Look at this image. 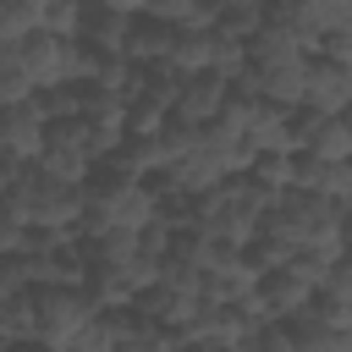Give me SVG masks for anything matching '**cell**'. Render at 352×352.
Segmentation results:
<instances>
[{
  "instance_id": "obj_17",
  "label": "cell",
  "mask_w": 352,
  "mask_h": 352,
  "mask_svg": "<svg viewBox=\"0 0 352 352\" xmlns=\"http://www.w3.org/2000/svg\"><path fill=\"white\" fill-rule=\"evenodd\" d=\"M209 60H214V28L209 33H176V44L165 55V66H176L182 77H204Z\"/></svg>"
},
{
  "instance_id": "obj_14",
  "label": "cell",
  "mask_w": 352,
  "mask_h": 352,
  "mask_svg": "<svg viewBox=\"0 0 352 352\" xmlns=\"http://www.w3.org/2000/svg\"><path fill=\"white\" fill-rule=\"evenodd\" d=\"M143 16L165 22L170 33H209L214 28V6H198V0H148Z\"/></svg>"
},
{
  "instance_id": "obj_15",
  "label": "cell",
  "mask_w": 352,
  "mask_h": 352,
  "mask_svg": "<svg viewBox=\"0 0 352 352\" xmlns=\"http://www.w3.org/2000/svg\"><path fill=\"white\" fill-rule=\"evenodd\" d=\"M264 16H270V6H258V0H220L214 6V33L253 44V33L264 28Z\"/></svg>"
},
{
  "instance_id": "obj_18",
  "label": "cell",
  "mask_w": 352,
  "mask_h": 352,
  "mask_svg": "<svg viewBox=\"0 0 352 352\" xmlns=\"http://www.w3.org/2000/svg\"><path fill=\"white\" fill-rule=\"evenodd\" d=\"M33 330H38V308H33V286H28V292H16V297L0 302V346L33 341Z\"/></svg>"
},
{
  "instance_id": "obj_29",
  "label": "cell",
  "mask_w": 352,
  "mask_h": 352,
  "mask_svg": "<svg viewBox=\"0 0 352 352\" xmlns=\"http://www.w3.org/2000/svg\"><path fill=\"white\" fill-rule=\"evenodd\" d=\"M341 253H352V214L341 220Z\"/></svg>"
},
{
  "instance_id": "obj_2",
  "label": "cell",
  "mask_w": 352,
  "mask_h": 352,
  "mask_svg": "<svg viewBox=\"0 0 352 352\" xmlns=\"http://www.w3.org/2000/svg\"><path fill=\"white\" fill-rule=\"evenodd\" d=\"M154 220H160V192H154V182H116L104 165L88 176V214H82V231H77V236H88V242L143 236Z\"/></svg>"
},
{
  "instance_id": "obj_27",
  "label": "cell",
  "mask_w": 352,
  "mask_h": 352,
  "mask_svg": "<svg viewBox=\"0 0 352 352\" xmlns=\"http://www.w3.org/2000/svg\"><path fill=\"white\" fill-rule=\"evenodd\" d=\"M242 352H297V341H292L286 324H264V330H253V341Z\"/></svg>"
},
{
  "instance_id": "obj_20",
  "label": "cell",
  "mask_w": 352,
  "mask_h": 352,
  "mask_svg": "<svg viewBox=\"0 0 352 352\" xmlns=\"http://www.w3.org/2000/svg\"><path fill=\"white\" fill-rule=\"evenodd\" d=\"M22 99H33V77L22 66V50L16 44H0V110L6 104H22Z\"/></svg>"
},
{
  "instance_id": "obj_5",
  "label": "cell",
  "mask_w": 352,
  "mask_h": 352,
  "mask_svg": "<svg viewBox=\"0 0 352 352\" xmlns=\"http://www.w3.org/2000/svg\"><path fill=\"white\" fill-rule=\"evenodd\" d=\"M22 270H28V286H82L88 280L82 236H44V231H33V242L22 253Z\"/></svg>"
},
{
  "instance_id": "obj_11",
  "label": "cell",
  "mask_w": 352,
  "mask_h": 352,
  "mask_svg": "<svg viewBox=\"0 0 352 352\" xmlns=\"http://www.w3.org/2000/svg\"><path fill=\"white\" fill-rule=\"evenodd\" d=\"M258 292V270L242 258V253H226L209 275H204V302H214V308H236L242 297H253Z\"/></svg>"
},
{
  "instance_id": "obj_31",
  "label": "cell",
  "mask_w": 352,
  "mask_h": 352,
  "mask_svg": "<svg viewBox=\"0 0 352 352\" xmlns=\"http://www.w3.org/2000/svg\"><path fill=\"white\" fill-rule=\"evenodd\" d=\"M341 204H346V214H352V187H346V198H341Z\"/></svg>"
},
{
  "instance_id": "obj_22",
  "label": "cell",
  "mask_w": 352,
  "mask_h": 352,
  "mask_svg": "<svg viewBox=\"0 0 352 352\" xmlns=\"http://www.w3.org/2000/svg\"><path fill=\"white\" fill-rule=\"evenodd\" d=\"M165 121H170V110H165L160 99H148V94H132V99H126V132H132V138L160 132Z\"/></svg>"
},
{
  "instance_id": "obj_9",
  "label": "cell",
  "mask_w": 352,
  "mask_h": 352,
  "mask_svg": "<svg viewBox=\"0 0 352 352\" xmlns=\"http://www.w3.org/2000/svg\"><path fill=\"white\" fill-rule=\"evenodd\" d=\"M346 104H352V66L330 60V55H314L308 60L302 110H314V116H346Z\"/></svg>"
},
{
  "instance_id": "obj_10",
  "label": "cell",
  "mask_w": 352,
  "mask_h": 352,
  "mask_svg": "<svg viewBox=\"0 0 352 352\" xmlns=\"http://www.w3.org/2000/svg\"><path fill=\"white\" fill-rule=\"evenodd\" d=\"M297 154H314V160H330V165H352V121L346 116L297 110Z\"/></svg>"
},
{
  "instance_id": "obj_4",
  "label": "cell",
  "mask_w": 352,
  "mask_h": 352,
  "mask_svg": "<svg viewBox=\"0 0 352 352\" xmlns=\"http://www.w3.org/2000/svg\"><path fill=\"white\" fill-rule=\"evenodd\" d=\"M33 308H38L33 341H38L44 352H72V341L104 314L82 286H33Z\"/></svg>"
},
{
  "instance_id": "obj_23",
  "label": "cell",
  "mask_w": 352,
  "mask_h": 352,
  "mask_svg": "<svg viewBox=\"0 0 352 352\" xmlns=\"http://www.w3.org/2000/svg\"><path fill=\"white\" fill-rule=\"evenodd\" d=\"M209 72H214V77H226V82H236V77L248 72V44H242V38L214 33V60H209Z\"/></svg>"
},
{
  "instance_id": "obj_7",
  "label": "cell",
  "mask_w": 352,
  "mask_h": 352,
  "mask_svg": "<svg viewBox=\"0 0 352 352\" xmlns=\"http://www.w3.org/2000/svg\"><path fill=\"white\" fill-rule=\"evenodd\" d=\"M44 138H50V121H44L38 99H22V104H6L0 110V165L28 170L44 154Z\"/></svg>"
},
{
  "instance_id": "obj_12",
  "label": "cell",
  "mask_w": 352,
  "mask_h": 352,
  "mask_svg": "<svg viewBox=\"0 0 352 352\" xmlns=\"http://www.w3.org/2000/svg\"><path fill=\"white\" fill-rule=\"evenodd\" d=\"M286 330H292L297 352H352V330H341V324L319 319L314 308H302L297 319H286Z\"/></svg>"
},
{
  "instance_id": "obj_3",
  "label": "cell",
  "mask_w": 352,
  "mask_h": 352,
  "mask_svg": "<svg viewBox=\"0 0 352 352\" xmlns=\"http://www.w3.org/2000/svg\"><path fill=\"white\" fill-rule=\"evenodd\" d=\"M28 231H44V236H77L82 231V214H88V187H72V182H55L44 170H22L6 198H0Z\"/></svg>"
},
{
  "instance_id": "obj_13",
  "label": "cell",
  "mask_w": 352,
  "mask_h": 352,
  "mask_svg": "<svg viewBox=\"0 0 352 352\" xmlns=\"http://www.w3.org/2000/svg\"><path fill=\"white\" fill-rule=\"evenodd\" d=\"M116 314V352H165L170 346V330L148 324L138 308H110Z\"/></svg>"
},
{
  "instance_id": "obj_26",
  "label": "cell",
  "mask_w": 352,
  "mask_h": 352,
  "mask_svg": "<svg viewBox=\"0 0 352 352\" xmlns=\"http://www.w3.org/2000/svg\"><path fill=\"white\" fill-rule=\"evenodd\" d=\"M28 242H33V231H28V226L0 204V258H22V253H28Z\"/></svg>"
},
{
  "instance_id": "obj_30",
  "label": "cell",
  "mask_w": 352,
  "mask_h": 352,
  "mask_svg": "<svg viewBox=\"0 0 352 352\" xmlns=\"http://www.w3.org/2000/svg\"><path fill=\"white\" fill-rule=\"evenodd\" d=\"M16 176H22V170H11V165H0V198H6V187H11Z\"/></svg>"
},
{
  "instance_id": "obj_16",
  "label": "cell",
  "mask_w": 352,
  "mask_h": 352,
  "mask_svg": "<svg viewBox=\"0 0 352 352\" xmlns=\"http://www.w3.org/2000/svg\"><path fill=\"white\" fill-rule=\"evenodd\" d=\"M170 44H176V33H170L165 22L138 16V28H132V38H126V60H132V66H160V60L170 55Z\"/></svg>"
},
{
  "instance_id": "obj_6",
  "label": "cell",
  "mask_w": 352,
  "mask_h": 352,
  "mask_svg": "<svg viewBox=\"0 0 352 352\" xmlns=\"http://www.w3.org/2000/svg\"><path fill=\"white\" fill-rule=\"evenodd\" d=\"M138 16H143V6H132V0H94V6H82L77 44L99 60H126V38H132Z\"/></svg>"
},
{
  "instance_id": "obj_1",
  "label": "cell",
  "mask_w": 352,
  "mask_h": 352,
  "mask_svg": "<svg viewBox=\"0 0 352 352\" xmlns=\"http://www.w3.org/2000/svg\"><path fill=\"white\" fill-rule=\"evenodd\" d=\"M82 253H88V280L82 292L110 314V308H132L154 280H160V258L143 253L138 236H104V242H88L82 236Z\"/></svg>"
},
{
  "instance_id": "obj_24",
  "label": "cell",
  "mask_w": 352,
  "mask_h": 352,
  "mask_svg": "<svg viewBox=\"0 0 352 352\" xmlns=\"http://www.w3.org/2000/svg\"><path fill=\"white\" fill-rule=\"evenodd\" d=\"M44 33L77 38V33H82V6H72V0H44Z\"/></svg>"
},
{
  "instance_id": "obj_21",
  "label": "cell",
  "mask_w": 352,
  "mask_h": 352,
  "mask_svg": "<svg viewBox=\"0 0 352 352\" xmlns=\"http://www.w3.org/2000/svg\"><path fill=\"white\" fill-rule=\"evenodd\" d=\"M248 182H258L270 198H286L292 192V154H258L248 165Z\"/></svg>"
},
{
  "instance_id": "obj_8",
  "label": "cell",
  "mask_w": 352,
  "mask_h": 352,
  "mask_svg": "<svg viewBox=\"0 0 352 352\" xmlns=\"http://www.w3.org/2000/svg\"><path fill=\"white\" fill-rule=\"evenodd\" d=\"M226 104H231V82L214 77V72H204V77H187V82H182L176 104H170V121L204 132V126H214V121L226 116Z\"/></svg>"
},
{
  "instance_id": "obj_28",
  "label": "cell",
  "mask_w": 352,
  "mask_h": 352,
  "mask_svg": "<svg viewBox=\"0 0 352 352\" xmlns=\"http://www.w3.org/2000/svg\"><path fill=\"white\" fill-rule=\"evenodd\" d=\"M324 297H336V302H352V253H341L336 258V270L324 275V286H319Z\"/></svg>"
},
{
  "instance_id": "obj_25",
  "label": "cell",
  "mask_w": 352,
  "mask_h": 352,
  "mask_svg": "<svg viewBox=\"0 0 352 352\" xmlns=\"http://www.w3.org/2000/svg\"><path fill=\"white\" fill-rule=\"evenodd\" d=\"M72 352H116V314H99V319L72 341Z\"/></svg>"
},
{
  "instance_id": "obj_19",
  "label": "cell",
  "mask_w": 352,
  "mask_h": 352,
  "mask_svg": "<svg viewBox=\"0 0 352 352\" xmlns=\"http://www.w3.org/2000/svg\"><path fill=\"white\" fill-rule=\"evenodd\" d=\"M44 33V0H0V44H22Z\"/></svg>"
}]
</instances>
